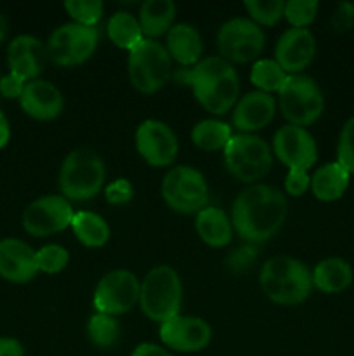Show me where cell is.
Listing matches in <instances>:
<instances>
[{"label": "cell", "instance_id": "1", "mask_svg": "<svg viewBox=\"0 0 354 356\" xmlns=\"http://www.w3.org/2000/svg\"><path fill=\"white\" fill-rule=\"evenodd\" d=\"M288 216L287 197L267 184H253L233 202V228L248 243H262L276 235Z\"/></svg>", "mask_w": 354, "mask_h": 356}, {"label": "cell", "instance_id": "2", "mask_svg": "<svg viewBox=\"0 0 354 356\" xmlns=\"http://www.w3.org/2000/svg\"><path fill=\"white\" fill-rule=\"evenodd\" d=\"M176 79L191 86L198 103L214 115L228 113L238 99V73L221 56L201 59L193 68H180Z\"/></svg>", "mask_w": 354, "mask_h": 356}, {"label": "cell", "instance_id": "3", "mask_svg": "<svg viewBox=\"0 0 354 356\" xmlns=\"http://www.w3.org/2000/svg\"><path fill=\"white\" fill-rule=\"evenodd\" d=\"M260 289L273 302L295 306L312 291V273L302 261L288 256L271 257L260 270Z\"/></svg>", "mask_w": 354, "mask_h": 356}, {"label": "cell", "instance_id": "4", "mask_svg": "<svg viewBox=\"0 0 354 356\" xmlns=\"http://www.w3.org/2000/svg\"><path fill=\"white\" fill-rule=\"evenodd\" d=\"M106 167L99 153L90 148H76L62 160L59 170V190L71 200H90L104 186Z\"/></svg>", "mask_w": 354, "mask_h": 356}, {"label": "cell", "instance_id": "5", "mask_svg": "<svg viewBox=\"0 0 354 356\" xmlns=\"http://www.w3.org/2000/svg\"><path fill=\"white\" fill-rule=\"evenodd\" d=\"M183 302V285L174 268L155 266L144 277L139 294V305L149 320L165 323L179 315Z\"/></svg>", "mask_w": 354, "mask_h": 356}, {"label": "cell", "instance_id": "6", "mask_svg": "<svg viewBox=\"0 0 354 356\" xmlns=\"http://www.w3.org/2000/svg\"><path fill=\"white\" fill-rule=\"evenodd\" d=\"M172 75V58L160 42L144 38L128 54V79L142 94H155Z\"/></svg>", "mask_w": 354, "mask_h": 356}, {"label": "cell", "instance_id": "7", "mask_svg": "<svg viewBox=\"0 0 354 356\" xmlns=\"http://www.w3.org/2000/svg\"><path fill=\"white\" fill-rule=\"evenodd\" d=\"M280 108L283 117L297 127L311 125L325 110V96L318 82L307 75H288L280 89Z\"/></svg>", "mask_w": 354, "mask_h": 356}, {"label": "cell", "instance_id": "8", "mask_svg": "<svg viewBox=\"0 0 354 356\" xmlns=\"http://www.w3.org/2000/svg\"><path fill=\"white\" fill-rule=\"evenodd\" d=\"M226 167L236 179L255 183L262 179L273 165V152L262 138L255 134L231 136L224 148Z\"/></svg>", "mask_w": 354, "mask_h": 356}, {"label": "cell", "instance_id": "9", "mask_svg": "<svg viewBox=\"0 0 354 356\" xmlns=\"http://www.w3.org/2000/svg\"><path fill=\"white\" fill-rule=\"evenodd\" d=\"M162 197L170 209L180 214L203 211L208 202V184L200 170L180 165L163 177Z\"/></svg>", "mask_w": 354, "mask_h": 356}, {"label": "cell", "instance_id": "10", "mask_svg": "<svg viewBox=\"0 0 354 356\" xmlns=\"http://www.w3.org/2000/svg\"><path fill=\"white\" fill-rule=\"evenodd\" d=\"M97 40L99 35L94 26H83L78 23L61 24L49 37L47 56L56 65H82L94 54Z\"/></svg>", "mask_w": 354, "mask_h": 356}, {"label": "cell", "instance_id": "11", "mask_svg": "<svg viewBox=\"0 0 354 356\" xmlns=\"http://www.w3.org/2000/svg\"><path fill=\"white\" fill-rule=\"evenodd\" d=\"M264 42L266 37L259 24L246 17H233L226 21L217 33L221 58L229 63L253 61L262 52Z\"/></svg>", "mask_w": 354, "mask_h": 356}, {"label": "cell", "instance_id": "12", "mask_svg": "<svg viewBox=\"0 0 354 356\" xmlns=\"http://www.w3.org/2000/svg\"><path fill=\"white\" fill-rule=\"evenodd\" d=\"M141 284L134 273L115 270L104 275L94 292V308L97 313L117 316L130 312L139 302Z\"/></svg>", "mask_w": 354, "mask_h": 356}, {"label": "cell", "instance_id": "13", "mask_svg": "<svg viewBox=\"0 0 354 356\" xmlns=\"http://www.w3.org/2000/svg\"><path fill=\"white\" fill-rule=\"evenodd\" d=\"M75 216L71 204L62 195H47L31 202L23 212V228L31 236H49L71 226Z\"/></svg>", "mask_w": 354, "mask_h": 356}, {"label": "cell", "instance_id": "14", "mask_svg": "<svg viewBox=\"0 0 354 356\" xmlns=\"http://www.w3.org/2000/svg\"><path fill=\"white\" fill-rule=\"evenodd\" d=\"M135 148L149 165L167 167L177 159L179 141L165 122L149 118L135 131Z\"/></svg>", "mask_w": 354, "mask_h": 356}, {"label": "cell", "instance_id": "15", "mask_svg": "<svg viewBox=\"0 0 354 356\" xmlns=\"http://www.w3.org/2000/svg\"><path fill=\"white\" fill-rule=\"evenodd\" d=\"M274 155L288 170H309L318 160V148L312 136L304 127L283 125L273 139Z\"/></svg>", "mask_w": 354, "mask_h": 356}, {"label": "cell", "instance_id": "16", "mask_svg": "<svg viewBox=\"0 0 354 356\" xmlns=\"http://www.w3.org/2000/svg\"><path fill=\"white\" fill-rule=\"evenodd\" d=\"M163 344L180 353H196L205 350L212 339V329L198 316H174L160 327Z\"/></svg>", "mask_w": 354, "mask_h": 356}, {"label": "cell", "instance_id": "17", "mask_svg": "<svg viewBox=\"0 0 354 356\" xmlns=\"http://www.w3.org/2000/svg\"><path fill=\"white\" fill-rule=\"evenodd\" d=\"M316 56V38L307 28H290L278 38L274 61L288 73L297 75L307 68Z\"/></svg>", "mask_w": 354, "mask_h": 356}, {"label": "cell", "instance_id": "18", "mask_svg": "<svg viewBox=\"0 0 354 356\" xmlns=\"http://www.w3.org/2000/svg\"><path fill=\"white\" fill-rule=\"evenodd\" d=\"M38 273L37 252L17 238L0 240V277L12 284H26Z\"/></svg>", "mask_w": 354, "mask_h": 356}, {"label": "cell", "instance_id": "19", "mask_svg": "<svg viewBox=\"0 0 354 356\" xmlns=\"http://www.w3.org/2000/svg\"><path fill=\"white\" fill-rule=\"evenodd\" d=\"M47 58V47H44V44L31 35H19L7 47L10 73L21 76L24 82L37 80Z\"/></svg>", "mask_w": 354, "mask_h": 356}, {"label": "cell", "instance_id": "20", "mask_svg": "<svg viewBox=\"0 0 354 356\" xmlns=\"http://www.w3.org/2000/svg\"><path fill=\"white\" fill-rule=\"evenodd\" d=\"M23 111L37 120H52L59 117L65 108V97L54 83L47 80H31L24 86L19 97Z\"/></svg>", "mask_w": 354, "mask_h": 356}, {"label": "cell", "instance_id": "21", "mask_svg": "<svg viewBox=\"0 0 354 356\" xmlns=\"http://www.w3.org/2000/svg\"><path fill=\"white\" fill-rule=\"evenodd\" d=\"M276 113V101L271 94L253 90L245 94L233 111V125L242 134H250L271 124Z\"/></svg>", "mask_w": 354, "mask_h": 356}, {"label": "cell", "instance_id": "22", "mask_svg": "<svg viewBox=\"0 0 354 356\" xmlns=\"http://www.w3.org/2000/svg\"><path fill=\"white\" fill-rule=\"evenodd\" d=\"M167 52L180 66H191L200 63L203 42H201L196 28L187 23L174 24L167 35Z\"/></svg>", "mask_w": 354, "mask_h": 356}, {"label": "cell", "instance_id": "23", "mask_svg": "<svg viewBox=\"0 0 354 356\" xmlns=\"http://www.w3.org/2000/svg\"><path fill=\"white\" fill-rule=\"evenodd\" d=\"M353 268L340 257H328L316 264L312 270V287L323 294H339L353 284Z\"/></svg>", "mask_w": 354, "mask_h": 356}, {"label": "cell", "instance_id": "24", "mask_svg": "<svg viewBox=\"0 0 354 356\" xmlns=\"http://www.w3.org/2000/svg\"><path fill=\"white\" fill-rule=\"evenodd\" d=\"M351 174L339 162L325 163L311 176V191L318 200H339L349 188Z\"/></svg>", "mask_w": 354, "mask_h": 356}, {"label": "cell", "instance_id": "25", "mask_svg": "<svg viewBox=\"0 0 354 356\" xmlns=\"http://www.w3.org/2000/svg\"><path fill=\"white\" fill-rule=\"evenodd\" d=\"M196 233L207 245L221 249L231 242L233 225L222 209L205 207L196 214Z\"/></svg>", "mask_w": 354, "mask_h": 356}, {"label": "cell", "instance_id": "26", "mask_svg": "<svg viewBox=\"0 0 354 356\" xmlns=\"http://www.w3.org/2000/svg\"><path fill=\"white\" fill-rule=\"evenodd\" d=\"M176 3L172 0H148L139 10V24L144 38L155 40L174 26L176 19Z\"/></svg>", "mask_w": 354, "mask_h": 356}, {"label": "cell", "instance_id": "27", "mask_svg": "<svg viewBox=\"0 0 354 356\" xmlns=\"http://www.w3.org/2000/svg\"><path fill=\"white\" fill-rule=\"evenodd\" d=\"M71 229L78 242L92 249L106 245L110 240V226L99 214L94 212H75L71 219Z\"/></svg>", "mask_w": 354, "mask_h": 356}, {"label": "cell", "instance_id": "28", "mask_svg": "<svg viewBox=\"0 0 354 356\" xmlns=\"http://www.w3.org/2000/svg\"><path fill=\"white\" fill-rule=\"evenodd\" d=\"M108 37L117 47L125 49L128 52L144 40L139 19L132 16L130 13H125V10L115 13L110 17V21H108Z\"/></svg>", "mask_w": 354, "mask_h": 356}, {"label": "cell", "instance_id": "29", "mask_svg": "<svg viewBox=\"0 0 354 356\" xmlns=\"http://www.w3.org/2000/svg\"><path fill=\"white\" fill-rule=\"evenodd\" d=\"M191 139L203 152H217L228 146L231 127L219 120H201L191 131Z\"/></svg>", "mask_w": 354, "mask_h": 356}, {"label": "cell", "instance_id": "30", "mask_svg": "<svg viewBox=\"0 0 354 356\" xmlns=\"http://www.w3.org/2000/svg\"><path fill=\"white\" fill-rule=\"evenodd\" d=\"M288 73L278 65L274 59H260L253 65L250 80L260 92H280L283 83L287 82Z\"/></svg>", "mask_w": 354, "mask_h": 356}, {"label": "cell", "instance_id": "31", "mask_svg": "<svg viewBox=\"0 0 354 356\" xmlns=\"http://www.w3.org/2000/svg\"><path fill=\"white\" fill-rule=\"evenodd\" d=\"M87 334L94 346L101 348V350H110L118 343L120 337V325H118L117 318L104 313H96L90 316L89 323H87Z\"/></svg>", "mask_w": 354, "mask_h": 356}, {"label": "cell", "instance_id": "32", "mask_svg": "<svg viewBox=\"0 0 354 356\" xmlns=\"http://www.w3.org/2000/svg\"><path fill=\"white\" fill-rule=\"evenodd\" d=\"M245 9L248 10L253 23L273 26L283 17L285 2L283 0H246Z\"/></svg>", "mask_w": 354, "mask_h": 356}, {"label": "cell", "instance_id": "33", "mask_svg": "<svg viewBox=\"0 0 354 356\" xmlns=\"http://www.w3.org/2000/svg\"><path fill=\"white\" fill-rule=\"evenodd\" d=\"M65 9L73 17V23L94 26L103 17L104 3L101 0H68Z\"/></svg>", "mask_w": 354, "mask_h": 356}, {"label": "cell", "instance_id": "34", "mask_svg": "<svg viewBox=\"0 0 354 356\" xmlns=\"http://www.w3.org/2000/svg\"><path fill=\"white\" fill-rule=\"evenodd\" d=\"M319 3L316 0H290L285 2V13L288 23L294 28H305L314 21Z\"/></svg>", "mask_w": 354, "mask_h": 356}, {"label": "cell", "instance_id": "35", "mask_svg": "<svg viewBox=\"0 0 354 356\" xmlns=\"http://www.w3.org/2000/svg\"><path fill=\"white\" fill-rule=\"evenodd\" d=\"M69 254L65 247L56 245V243H51V245L42 247L37 252V266L38 271H44V273L54 275L59 273V271L65 270L68 266Z\"/></svg>", "mask_w": 354, "mask_h": 356}, {"label": "cell", "instance_id": "36", "mask_svg": "<svg viewBox=\"0 0 354 356\" xmlns=\"http://www.w3.org/2000/svg\"><path fill=\"white\" fill-rule=\"evenodd\" d=\"M337 162L349 174H354V117L344 124L337 145Z\"/></svg>", "mask_w": 354, "mask_h": 356}, {"label": "cell", "instance_id": "37", "mask_svg": "<svg viewBox=\"0 0 354 356\" xmlns=\"http://www.w3.org/2000/svg\"><path fill=\"white\" fill-rule=\"evenodd\" d=\"M104 195H106V200L111 205H124L134 197V188H132L128 179H115L113 183L108 184Z\"/></svg>", "mask_w": 354, "mask_h": 356}, {"label": "cell", "instance_id": "38", "mask_svg": "<svg viewBox=\"0 0 354 356\" xmlns=\"http://www.w3.org/2000/svg\"><path fill=\"white\" fill-rule=\"evenodd\" d=\"M311 188V176L307 170H288L285 177V190L292 197H302Z\"/></svg>", "mask_w": 354, "mask_h": 356}, {"label": "cell", "instance_id": "39", "mask_svg": "<svg viewBox=\"0 0 354 356\" xmlns=\"http://www.w3.org/2000/svg\"><path fill=\"white\" fill-rule=\"evenodd\" d=\"M24 86H26V82H24L21 76L9 73V75L0 79V94H2L3 97H9V99H12V97H21Z\"/></svg>", "mask_w": 354, "mask_h": 356}, {"label": "cell", "instance_id": "40", "mask_svg": "<svg viewBox=\"0 0 354 356\" xmlns=\"http://www.w3.org/2000/svg\"><path fill=\"white\" fill-rule=\"evenodd\" d=\"M253 259H255V249L253 247H242L229 256L228 264L233 271L239 273L245 268H248L253 263Z\"/></svg>", "mask_w": 354, "mask_h": 356}, {"label": "cell", "instance_id": "41", "mask_svg": "<svg viewBox=\"0 0 354 356\" xmlns=\"http://www.w3.org/2000/svg\"><path fill=\"white\" fill-rule=\"evenodd\" d=\"M354 24V6L353 3H340L333 16V26L337 30H347Z\"/></svg>", "mask_w": 354, "mask_h": 356}, {"label": "cell", "instance_id": "42", "mask_svg": "<svg viewBox=\"0 0 354 356\" xmlns=\"http://www.w3.org/2000/svg\"><path fill=\"white\" fill-rule=\"evenodd\" d=\"M0 356H24V350L19 341L0 337Z\"/></svg>", "mask_w": 354, "mask_h": 356}, {"label": "cell", "instance_id": "43", "mask_svg": "<svg viewBox=\"0 0 354 356\" xmlns=\"http://www.w3.org/2000/svg\"><path fill=\"white\" fill-rule=\"evenodd\" d=\"M130 356H172L167 350H163L162 346H156L151 343H142L132 351Z\"/></svg>", "mask_w": 354, "mask_h": 356}, {"label": "cell", "instance_id": "44", "mask_svg": "<svg viewBox=\"0 0 354 356\" xmlns=\"http://www.w3.org/2000/svg\"><path fill=\"white\" fill-rule=\"evenodd\" d=\"M10 138V127H9V120H7L6 115L0 111V149L9 143Z\"/></svg>", "mask_w": 354, "mask_h": 356}, {"label": "cell", "instance_id": "45", "mask_svg": "<svg viewBox=\"0 0 354 356\" xmlns=\"http://www.w3.org/2000/svg\"><path fill=\"white\" fill-rule=\"evenodd\" d=\"M6 37V21H3V17L0 16V40Z\"/></svg>", "mask_w": 354, "mask_h": 356}, {"label": "cell", "instance_id": "46", "mask_svg": "<svg viewBox=\"0 0 354 356\" xmlns=\"http://www.w3.org/2000/svg\"><path fill=\"white\" fill-rule=\"evenodd\" d=\"M0 79H2V76H0Z\"/></svg>", "mask_w": 354, "mask_h": 356}]
</instances>
